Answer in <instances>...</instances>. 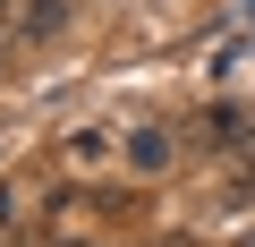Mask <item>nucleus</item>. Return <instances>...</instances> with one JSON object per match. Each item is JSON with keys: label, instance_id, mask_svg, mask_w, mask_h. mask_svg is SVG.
I'll return each instance as SVG.
<instances>
[{"label": "nucleus", "instance_id": "39448f33", "mask_svg": "<svg viewBox=\"0 0 255 247\" xmlns=\"http://www.w3.org/2000/svg\"><path fill=\"white\" fill-rule=\"evenodd\" d=\"M60 247H85V239H60Z\"/></svg>", "mask_w": 255, "mask_h": 247}, {"label": "nucleus", "instance_id": "20e7f679", "mask_svg": "<svg viewBox=\"0 0 255 247\" xmlns=\"http://www.w3.org/2000/svg\"><path fill=\"white\" fill-rule=\"evenodd\" d=\"M9 213H17V196H9V188H0V222H9Z\"/></svg>", "mask_w": 255, "mask_h": 247}, {"label": "nucleus", "instance_id": "f03ea898", "mask_svg": "<svg viewBox=\"0 0 255 247\" xmlns=\"http://www.w3.org/2000/svg\"><path fill=\"white\" fill-rule=\"evenodd\" d=\"M17 26H26L34 43H43V34H60V26H68V0H26V17H17Z\"/></svg>", "mask_w": 255, "mask_h": 247}, {"label": "nucleus", "instance_id": "7ed1b4c3", "mask_svg": "<svg viewBox=\"0 0 255 247\" xmlns=\"http://www.w3.org/2000/svg\"><path fill=\"white\" fill-rule=\"evenodd\" d=\"M102 154H111L102 128H77V137H68V162H102Z\"/></svg>", "mask_w": 255, "mask_h": 247}, {"label": "nucleus", "instance_id": "f257e3e1", "mask_svg": "<svg viewBox=\"0 0 255 247\" xmlns=\"http://www.w3.org/2000/svg\"><path fill=\"white\" fill-rule=\"evenodd\" d=\"M128 162H136L145 179H153V171H170V128H128Z\"/></svg>", "mask_w": 255, "mask_h": 247}]
</instances>
